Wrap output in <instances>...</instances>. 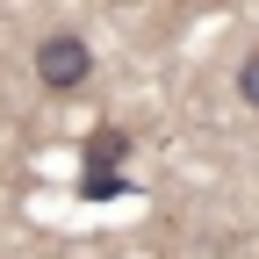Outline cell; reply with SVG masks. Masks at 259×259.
<instances>
[{"instance_id": "obj_3", "label": "cell", "mask_w": 259, "mask_h": 259, "mask_svg": "<svg viewBox=\"0 0 259 259\" xmlns=\"http://www.w3.org/2000/svg\"><path fill=\"white\" fill-rule=\"evenodd\" d=\"M238 101L259 108V51H245V65H238Z\"/></svg>"}, {"instance_id": "obj_4", "label": "cell", "mask_w": 259, "mask_h": 259, "mask_svg": "<svg viewBox=\"0 0 259 259\" xmlns=\"http://www.w3.org/2000/svg\"><path fill=\"white\" fill-rule=\"evenodd\" d=\"M79 187H87V194H94V202H108V194H122V180H115V173H87V180H79Z\"/></svg>"}, {"instance_id": "obj_2", "label": "cell", "mask_w": 259, "mask_h": 259, "mask_svg": "<svg viewBox=\"0 0 259 259\" xmlns=\"http://www.w3.org/2000/svg\"><path fill=\"white\" fill-rule=\"evenodd\" d=\"M122 151H130V137H122V130H101V137L87 144V166H94V173H108L115 158H122Z\"/></svg>"}, {"instance_id": "obj_1", "label": "cell", "mask_w": 259, "mask_h": 259, "mask_svg": "<svg viewBox=\"0 0 259 259\" xmlns=\"http://www.w3.org/2000/svg\"><path fill=\"white\" fill-rule=\"evenodd\" d=\"M36 79H44L51 94H79V87L94 79V44L72 36V29H51V36L36 44Z\"/></svg>"}]
</instances>
